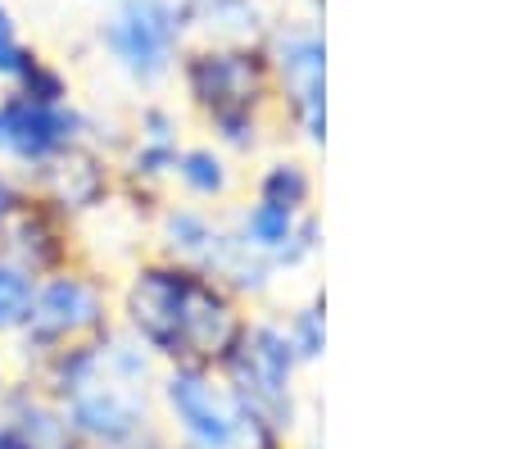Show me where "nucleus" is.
<instances>
[{"label": "nucleus", "instance_id": "1", "mask_svg": "<svg viewBox=\"0 0 512 449\" xmlns=\"http://www.w3.org/2000/svg\"><path fill=\"white\" fill-rule=\"evenodd\" d=\"M159 368L164 363L114 323L96 341L50 354L32 377L64 404L82 449H173L155 400Z\"/></svg>", "mask_w": 512, "mask_h": 449}, {"label": "nucleus", "instance_id": "2", "mask_svg": "<svg viewBox=\"0 0 512 449\" xmlns=\"http://www.w3.org/2000/svg\"><path fill=\"white\" fill-rule=\"evenodd\" d=\"M250 304L213 273L145 250L114 277V323L159 363H218L236 341Z\"/></svg>", "mask_w": 512, "mask_h": 449}, {"label": "nucleus", "instance_id": "3", "mask_svg": "<svg viewBox=\"0 0 512 449\" xmlns=\"http://www.w3.org/2000/svg\"><path fill=\"white\" fill-rule=\"evenodd\" d=\"M155 400L173 449H295L286 431L223 377L218 363H164Z\"/></svg>", "mask_w": 512, "mask_h": 449}, {"label": "nucleus", "instance_id": "4", "mask_svg": "<svg viewBox=\"0 0 512 449\" xmlns=\"http://www.w3.org/2000/svg\"><path fill=\"white\" fill-rule=\"evenodd\" d=\"M223 377L232 381L236 391L263 413L272 418L281 431L290 436L295 449H318V427H313V395L304 386V363L295 359L286 341V327H281L277 309H250V318L241 323L236 341L227 345V354L218 359Z\"/></svg>", "mask_w": 512, "mask_h": 449}, {"label": "nucleus", "instance_id": "5", "mask_svg": "<svg viewBox=\"0 0 512 449\" xmlns=\"http://www.w3.org/2000/svg\"><path fill=\"white\" fill-rule=\"evenodd\" d=\"M263 55L272 73V109L281 137L304 155L327 146V28L322 0H309L304 14H281L263 32Z\"/></svg>", "mask_w": 512, "mask_h": 449}, {"label": "nucleus", "instance_id": "6", "mask_svg": "<svg viewBox=\"0 0 512 449\" xmlns=\"http://www.w3.org/2000/svg\"><path fill=\"white\" fill-rule=\"evenodd\" d=\"M109 327H114V273L87 259H68L64 268L37 277L28 323L5 350L14 359V372H37L50 354L96 341Z\"/></svg>", "mask_w": 512, "mask_h": 449}, {"label": "nucleus", "instance_id": "7", "mask_svg": "<svg viewBox=\"0 0 512 449\" xmlns=\"http://www.w3.org/2000/svg\"><path fill=\"white\" fill-rule=\"evenodd\" d=\"M186 41L191 32L182 23L177 0H109L96 23V46L105 64L145 96L173 82Z\"/></svg>", "mask_w": 512, "mask_h": 449}, {"label": "nucleus", "instance_id": "8", "mask_svg": "<svg viewBox=\"0 0 512 449\" xmlns=\"http://www.w3.org/2000/svg\"><path fill=\"white\" fill-rule=\"evenodd\" d=\"M177 100L195 123L272 109V73L259 41H186L177 59ZM277 114V109H272Z\"/></svg>", "mask_w": 512, "mask_h": 449}, {"label": "nucleus", "instance_id": "9", "mask_svg": "<svg viewBox=\"0 0 512 449\" xmlns=\"http://www.w3.org/2000/svg\"><path fill=\"white\" fill-rule=\"evenodd\" d=\"M82 141H91V109L82 100H37L0 87V164L10 173L32 177Z\"/></svg>", "mask_w": 512, "mask_h": 449}, {"label": "nucleus", "instance_id": "10", "mask_svg": "<svg viewBox=\"0 0 512 449\" xmlns=\"http://www.w3.org/2000/svg\"><path fill=\"white\" fill-rule=\"evenodd\" d=\"M227 223H232L236 241L250 254H259L277 277L309 273L322 259V250H327V232H322L318 209H286L241 191V200L227 205Z\"/></svg>", "mask_w": 512, "mask_h": 449}, {"label": "nucleus", "instance_id": "11", "mask_svg": "<svg viewBox=\"0 0 512 449\" xmlns=\"http://www.w3.org/2000/svg\"><path fill=\"white\" fill-rule=\"evenodd\" d=\"M28 191L46 209H55L59 218L78 227L82 218L100 214L118 196V164L105 146L82 141V146L64 150L59 159H50L46 168H37L28 177Z\"/></svg>", "mask_w": 512, "mask_h": 449}, {"label": "nucleus", "instance_id": "12", "mask_svg": "<svg viewBox=\"0 0 512 449\" xmlns=\"http://www.w3.org/2000/svg\"><path fill=\"white\" fill-rule=\"evenodd\" d=\"M0 445L5 449H82L64 404L32 372H14L0 391Z\"/></svg>", "mask_w": 512, "mask_h": 449}, {"label": "nucleus", "instance_id": "13", "mask_svg": "<svg viewBox=\"0 0 512 449\" xmlns=\"http://www.w3.org/2000/svg\"><path fill=\"white\" fill-rule=\"evenodd\" d=\"M145 241H150L155 254H164V259L195 264L209 273L218 245L227 241V209L195 205V200H182V196H164L150 209Z\"/></svg>", "mask_w": 512, "mask_h": 449}, {"label": "nucleus", "instance_id": "14", "mask_svg": "<svg viewBox=\"0 0 512 449\" xmlns=\"http://www.w3.org/2000/svg\"><path fill=\"white\" fill-rule=\"evenodd\" d=\"M0 254L28 264L41 277L50 268H64L68 259H78V227L59 218L55 209H46L37 196H28L19 214L10 218L5 236H0Z\"/></svg>", "mask_w": 512, "mask_h": 449}, {"label": "nucleus", "instance_id": "15", "mask_svg": "<svg viewBox=\"0 0 512 449\" xmlns=\"http://www.w3.org/2000/svg\"><path fill=\"white\" fill-rule=\"evenodd\" d=\"M241 191H245L241 159H232L223 146H213L209 137L182 141V150H177V168H173V191H168V196L227 209L232 200H241Z\"/></svg>", "mask_w": 512, "mask_h": 449}, {"label": "nucleus", "instance_id": "16", "mask_svg": "<svg viewBox=\"0 0 512 449\" xmlns=\"http://www.w3.org/2000/svg\"><path fill=\"white\" fill-rule=\"evenodd\" d=\"M245 196L286 209H318V173L304 150H268L254 159V177H245Z\"/></svg>", "mask_w": 512, "mask_h": 449}, {"label": "nucleus", "instance_id": "17", "mask_svg": "<svg viewBox=\"0 0 512 449\" xmlns=\"http://www.w3.org/2000/svg\"><path fill=\"white\" fill-rule=\"evenodd\" d=\"M191 41H259L272 14L263 0H177Z\"/></svg>", "mask_w": 512, "mask_h": 449}, {"label": "nucleus", "instance_id": "18", "mask_svg": "<svg viewBox=\"0 0 512 449\" xmlns=\"http://www.w3.org/2000/svg\"><path fill=\"white\" fill-rule=\"evenodd\" d=\"M204 127V137L213 141V146H223L232 159H259L268 155L272 146H277L281 137V127H277V114L272 109H250V114H223V118H209Z\"/></svg>", "mask_w": 512, "mask_h": 449}, {"label": "nucleus", "instance_id": "19", "mask_svg": "<svg viewBox=\"0 0 512 449\" xmlns=\"http://www.w3.org/2000/svg\"><path fill=\"white\" fill-rule=\"evenodd\" d=\"M277 313H281V327H286L290 350L304 363V372H318L322 359H327V295L313 291Z\"/></svg>", "mask_w": 512, "mask_h": 449}, {"label": "nucleus", "instance_id": "20", "mask_svg": "<svg viewBox=\"0 0 512 449\" xmlns=\"http://www.w3.org/2000/svg\"><path fill=\"white\" fill-rule=\"evenodd\" d=\"M32 295H37V273L10 254H0V345H10L28 323Z\"/></svg>", "mask_w": 512, "mask_h": 449}, {"label": "nucleus", "instance_id": "21", "mask_svg": "<svg viewBox=\"0 0 512 449\" xmlns=\"http://www.w3.org/2000/svg\"><path fill=\"white\" fill-rule=\"evenodd\" d=\"M37 55H41V50L32 46L28 32H23L19 10H14L10 0H0V87H10V82H19Z\"/></svg>", "mask_w": 512, "mask_h": 449}, {"label": "nucleus", "instance_id": "22", "mask_svg": "<svg viewBox=\"0 0 512 449\" xmlns=\"http://www.w3.org/2000/svg\"><path fill=\"white\" fill-rule=\"evenodd\" d=\"M10 87L28 91V96H37V100H78L73 73H68L59 59H50V55H37L28 64V73H23L19 82H10Z\"/></svg>", "mask_w": 512, "mask_h": 449}, {"label": "nucleus", "instance_id": "23", "mask_svg": "<svg viewBox=\"0 0 512 449\" xmlns=\"http://www.w3.org/2000/svg\"><path fill=\"white\" fill-rule=\"evenodd\" d=\"M28 177L10 173V168L0 164V236H5V227H10V218L23 209V200H28Z\"/></svg>", "mask_w": 512, "mask_h": 449}, {"label": "nucleus", "instance_id": "24", "mask_svg": "<svg viewBox=\"0 0 512 449\" xmlns=\"http://www.w3.org/2000/svg\"><path fill=\"white\" fill-rule=\"evenodd\" d=\"M10 381H14V359H10V350L0 345V391H5Z\"/></svg>", "mask_w": 512, "mask_h": 449}, {"label": "nucleus", "instance_id": "25", "mask_svg": "<svg viewBox=\"0 0 512 449\" xmlns=\"http://www.w3.org/2000/svg\"><path fill=\"white\" fill-rule=\"evenodd\" d=\"M96 5H109V0H96Z\"/></svg>", "mask_w": 512, "mask_h": 449}]
</instances>
